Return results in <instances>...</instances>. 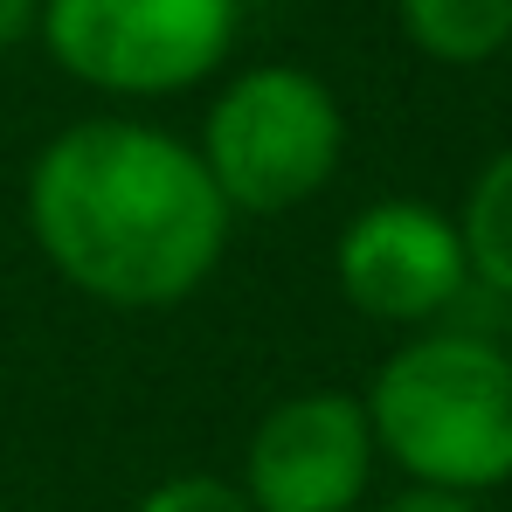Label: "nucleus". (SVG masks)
Segmentation results:
<instances>
[{
    "instance_id": "obj_4",
    "label": "nucleus",
    "mask_w": 512,
    "mask_h": 512,
    "mask_svg": "<svg viewBox=\"0 0 512 512\" xmlns=\"http://www.w3.org/2000/svg\"><path fill=\"white\" fill-rule=\"evenodd\" d=\"M35 42L104 97H173L229 63L236 0H42Z\"/></svg>"
},
{
    "instance_id": "obj_10",
    "label": "nucleus",
    "mask_w": 512,
    "mask_h": 512,
    "mask_svg": "<svg viewBox=\"0 0 512 512\" xmlns=\"http://www.w3.org/2000/svg\"><path fill=\"white\" fill-rule=\"evenodd\" d=\"M381 512H485L478 499H464V492H436V485H409V492H395Z\"/></svg>"
},
{
    "instance_id": "obj_2",
    "label": "nucleus",
    "mask_w": 512,
    "mask_h": 512,
    "mask_svg": "<svg viewBox=\"0 0 512 512\" xmlns=\"http://www.w3.org/2000/svg\"><path fill=\"white\" fill-rule=\"evenodd\" d=\"M374 450L409 485L485 499L512 485V353L478 333L402 340L360 395Z\"/></svg>"
},
{
    "instance_id": "obj_9",
    "label": "nucleus",
    "mask_w": 512,
    "mask_h": 512,
    "mask_svg": "<svg viewBox=\"0 0 512 512\" xmlns=\"http://www.w3.org/2000/svg\"><path fill=\"white\" fill-rule=\"evenodd\" d=\"M132 512H256L243 499V485L215 478V471H180V478H160Z\"/></svg>"
},
{
    "instance_id": "obj_3",
    "label": "nucleus",
    "mask_w": 512,
    "mask_h": 512,
    "mask_svg": "<svg viewBox=\"0 0 512 512\" xmlns=\"http://www.w3.org/2000/svg\"><path fill=\"white\" fill-rule=\"evenodd\" d=\"M194 153L229 215H284L340 173L346 111L326 77L298 63H256L208 104Z\"/></svg>"
},
{
    "instance_id": "obj_6",
    "label": "nucleus",
    "mask_w": 512,
    "mask_h": 512,
    "mask_svg": "<svg viewBox=\"0 0 512 512\" xmlns=\"http://www.w3.org/2000/svg\"><path fill=\"white\" fill-rule=\"evenodd\" d=\"M333 277H340V298L360 319L423 326V333L471 291L457 215H443L429 201H367L340 229Z\"/></svg>"
},
{
    "instance_id": "obj_11",
    "label": "nucleus",
    "mask_w": 512,
    "mask_h": 512,
    "mask_svg": "<svg viewBox=\"0 0 512 512\" xmlns=\"http://www.w3.org/2000/svg\"><path fill=\"white\" fill-rule=\"evenodd\" d=\"M42 35V0H0V49H21Z\"/></svg>"
},
{
    "instance_id": "obj_8",
    "label": "nucleus",
    "mask_w": 512,
    "mask_h": 512,
    "mask_svg": "<svg viewBox=\"0 0 512 512\" xmlns=\"http://www.w3.org/2000/svg\"><path fill=\"white\" fill-rule=\"evenodd\" d=\"M457 236H464L471 284L499 291V298L512 305V146L478 167L464 208H457Z\"/></svg>"
},
{
    "instance_id": "obj_7",
    "label": "nucleus",
    "mask_w": 512,
    "mask_h": 512,
    "mask_svg": "<svg viewBox=\"0 0 512 512\" xmlns=\"http://www.w3.org/2000/svg\"><path fill=\"white\" fill-rule=\"evenodd\" d=\"M402 35L429 63L478 70L512 42V0H395Z\"/></svg>"
},
{
    "instance_id": "obj_5",
    "label": "nucleus",
    "mask_w": 512,
    "mask_h": 512,
    "mask_svg": "<svg viewBox=\"0 0 512 512\" xmlns=\"http://www.w3.org/2000/svg\"><path fill=\"white\" fill-rule=\"evenodd\" d=\"M374 429L360 395L298 388L256 416L243 443V499L256 512H353L374 478Z\"/></svg>"
},
{
    "instance_id": "obj_1",
    "label": "nucleus",
    "mask_w": 512,
    "mask_h": 512,
    "mask_svg": "<svg viewBox=\"0 0 512 512\" xmlns=\"http://www.w3.org/2000/svg\"><path fill=\"white\" fill-rule=\"evenodd\" d=\"M42 263L118 312L194 298L229 250V201L187 139L146 118H77L28 167Z\"/></svg>"
}]
</instances>
